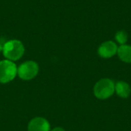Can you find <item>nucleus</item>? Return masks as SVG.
<instances>
[{
    "label": "nucleus",
    "mask_w": 131,
    "mask_h": 131,
    "mask_svg": "<svg viewBox=\"0 0 131 131\" xmlns=\"http://www.w3.org/2000/svg\"><path fill=\"white\" fill-rule=\"evenodd\" d=\"M16 64L8 59L0 61V82L5 84L12 81L17 74Z\"/></svg>",
    "instance_id": "nucleus-3"
},
{
    "label": "nucleus",
    "mask_w": 131,
    "mask_h": 131,
    "mask_svg": "<svg viewBox=\"0 0 131 131\" xmlns=\"http://www.w3.org/2000/svg\"><path fill=\"white\" fill-rule=\"evenodd\" d=\"M3 55L9 61H17L20 59L25 53V47L19 40L13 39L6 41L3 45Z\"/></svg>",
    "instance_id": "nucleus-1"
},
{
    "label": "nucleus",
    "mask_w": 131,
    "mask_h": 131,
    "mask_svg": "<svg viewBox=\"0 0 131 131\" xmlns=\"http://www.w3.org/2000/svg\"><path fill=\"white\" fill-rule=\"evenodd\" d=\"M117 55L119 58L125 62V63H131V45H122L118 47L117 49Z\"/></svg>",
    "instance_id": "nucleus-8"
},
{
    "label": "nucleus",
    "mask_w": 131,
    "mask_h": 131,
    "mask_svg": "<svg viewBox=\"0 0 131 131\" xmlns=\"http://www.w3.org/2000/svg\"><path fill=\"white\" fill-rule=\"evenodd\" d=\"M28 131H49V122L42 117H35L32 119L28 127Z\"/></svg>",
    "instance_id": "nucleus-6"
},
{
    "label": "nucleus",
    "mask_w": 131,
    "mask_h": 131,
    "mask_svg": "<svg viewBox=\"0 0 131 131\" xmlns=\"http://www.w3.org/2000/svg\"><path fill=\"white\" fill-rule=\"evenodd\" d=\"M127 34L126 31L121 30V31H118L116 34H115V40L117 43H119L121 45H125L127 41Z\"/></svg>",
    "instance_id": "nucleus-9"
},
{
    "label": "nucleus",
    "mask_w": 131,
    "mask_h": 131,
    "mask_svg": "<svg viewBox=\"0 0 131 131\" xmlns=\"http://www.w3.org/2000/svg\"><path fill=\"white\" fill-rule=\"evenodd\" d=\"M38 73V65L33 61H28L21 64L17 69V74L23 80H31Z\"/></svg>",
    "instance_id": "nucleus-4"
},
{
    "label": "nucleus",
    "mask_w": 131,
    "mask_h": 131,
    "mask_svg": "<svg viewBox=\"0 0 131 131\" xmlns=\"http://www.w3.org/2000/svg\"><path fill=\"white\" fill-rule=\"evenodd\" d=\"M115 92L120 97L127 98L130 95V86L124 81H119L115 84Z\"/></svg>",
    "instance_id": "nucleus-7"
},
{
    "label": "nucleus",
    "mask_w": 131,
    "mask_h": 131,
    "mask_svg": "<svg viewBox=\"0 0 131 131\" xmlns=\"http://www.w3.org/2000/svg\"><path fill=\"white\" fill-rule=\"evenodd\" d=\"M118 47L113 41L103 42L97 49L98 55L102 58H111L117 53Z\"/></svg>",
    "instance_id": "nucleus-5"
},
{
    "label": "nucleus",
    "mask_w": 131,
    "mask_h": 131,
    "mask_svg": "<svg viewBox=\"0 0 131 131\" xmlns=\"http://www.w3.org/2000/svg\"><path fill=\"white\" fill-rule=\"evenodd\" d=\"M51 131H65L63 128H61V127H56V128H54V129H53Z\"/></svg>",
    "instance_id": "nucleus-10"
},
{
    "label": "nucleus",
    "mask_w": 131,
    "mask_h": 131,
    "mask_svg": "<svg viewBox=\"0 0 131 131\" xmlns=\"http://www.w3.org/2000/svg\"><path fill=\"white\" fill-rule=\"evenodd\" d=\"M2 49H3V45H2L0 44V52L2 51Z\"/></svg>",
    "instance_id": "nucleus-11"
},
{
    "label": "nucleus",
    "mask_w": 131,
    "mask_h": 131,
    "mask_svg": "<svg viewBox=\"0 0 131 131\" xmlns=\"http://www.w3.org/2000/svg\"><path fill=\"white\" fill-rule=\"evenodd\" d=\"M115 92V84L110 78L99 80L94 87V94L99 100H106Z\"/></svg>",
    "instance_id": "nucleus-2"
}]
</instances>
